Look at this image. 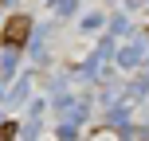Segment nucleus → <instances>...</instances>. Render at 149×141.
I'll return each instance as SVG.
<instances>
[{
    "mask_svg": "<svg viewBox=\"0 0 149 141\" xmlns=\"http://www.w3.org/2000/svg\"><path fill=\"white\" fill-rule=\"evenodd\" d=\"M90 141H122V129H98L90 133Z\"/></svg>",
    "mask_w": 149,
    "mask_h": 141,
    "instance_id": "nucleus-3",
    "label": "nucleus"
},
{
    "mask_svg": "<svg viewBox=\"0 0 149 141\" xmlns=\"http://www.w3.org/2000/svg\"><path fill=\"white\" fill-rule=\"evenodd\" d=\"M28 39H31V20H28V16H12L8 28H4V43L16 51V47H24Z\"/></svg>",
    "mask_w": 149,
    "mask_h": 141,
    "instance_id": "nucleus-1",
    "label": "nucleus"
},
{
    "mask_svg": "<svg viewBox=\"0 0 149 141\" xmlns=\"http://www.w3.org/2000/svg\"><path fill=\"white\" fill-rule=\"evenodd\" d=\"M141 51H145V47H141V43H134V47H126V51H122V55H118V63H122V67H134V63H137V59H141Z\"/></svg>",
    "mask_w": 149,
    "mask_h": 141,
    "instance_id": "nucleus-2",
    "label": "nucleus"
},
{
    "mask_svg": "<svg viewBox=\"0 0 149 141\" xmlns=\"http://www.w3.org/2000/svg\"><path fill=\"white\" fill-rule=\"evenodd\" d=\"M16 129H20V126H12V122H4V126H0V141H12V137H16Z\"/></svg>",
    "mask_w": 149,
    "mask_h": 141,
    "instance_id": "nucleus-4",
    "label": "nucleus"
}]
</instances>
